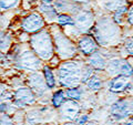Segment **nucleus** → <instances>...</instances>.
Wrapping results in <instances>:
<instances>
[{"mask_svg": "<svg viewBox=\"0 0 133 125\" xmlns=\"http://www.w3.org/2000/svg\"><path fill=\"white\" fill-rule=\"evenodd\" d=\"M84 125H97L95 123H92V122H88L87 124H84Z\"/></svg>", "mask_w": 133, "mask_h": 125, "instance_id": "obj_37", "label": "nucleus"}, {"mask_svg": "<svg viewBox=\"0 0 133 125\" xmlns=\"http://www.w3.org/2000/svg\"><path fill=\"white\" fill-rule=\"evenodd\" d=\"M30 43L33 52L42 60H50L53 55V42L50 32L42 29L33 33L30 38Z\"/></svg>", "mask_w": 133, "mask_h": 125, "instance_id": "obj_2", "label": "nucleus"}, {"mask_svg": "<svg viewBox=\"0 0 133 125\" xmlns=\"http://www.w3.org/2000/svg\"><path fill=\"white\" fill-rule=\"evenodd\" d=\"M123 63L122 60H120L119 58H113V59L109 60V62L107 63V71L111 77L114 75H120V69Z\"/></svg>", "mask_w": 133, "mask_h": 125, "instance_id": "obj_15", "label": "nucleus"}, {"mask_svg": "<svg viewBox=\"0 0 133 125\" xmlns=\"http://www.w3.org/2000/svg\"><path fill=\"white\" fill-rule=\"evenodd\" d=\"M87 85H88V87L91 91H95L97 92V91H99L102 87V81L97 75H92L90 78V80L87 82Z\"/></svg>", "mask_w": 133, "mask_h": 125, "instance_id": "obj_22", "label": "nucleus"}, {"mask_svg": "<svg viewBox=\"0 0 133 125\" xmlns=\"http://www.w3.org/2000/svg\"><path fill=\"white\" fill-rule=\"evenodd\" d=\"M1 125H15L14 120H12L7 113L1 114Z\"/></svg>", "mask_w": 133, "mask_h": 125, "instance_id": "obj_30", "label": "nucleus"}, {"mask_svg": "<svg viewBox=\"0 0 133 125\" xmlns=\"http://www.w3.org/2000/svg\"><path fill=\"white\" fill-rule=\"evenodd\" d=\"M11 43V37L8 34H1V51H7Z\"/></svg>", "mask_w": 133, "mask_h": 125, "instance_id": "obj_28", "label": "nucleus"}, {"mask_svg": "<svg viewBox=\"0 0 133 125\" xmlns=\"http://www.w3.org/2000/svg\"><path fill=\"white\" fill-rule=\"evenodd\" d=\"M110 114L116 120H123L132 115V102L128 100H118L111 105Z\"/></svg>", "mask_w": 133, "mask_h": 125, "instance_id": "obj_6", "label": "nucleus"}, {"mask_svg": "<svg viewBox=\"0 0 133 125\" xmlns=\"http://www.w3.org/2000/svg\"><path fill=\"white\" fill-rule=\"evenodd\" d=\"M93 75V72H92V68H91L90 65H88V66H84L83 68V73H82V81L81 82H83V83H87L89 80H90V78Z\"/></svg>", "mask_w": 133, "mask_h": 125, "instance_id": "obj_29", "label": "nucleus"}, {"mask_svg": "<svg viewBox=\"0 0 133 125\" xmlns=\"http://www.w3.org/2000/svg\"><path fill=\"white\" fill-rule=\"evenodd\" d=\"M79 112H80V105L74 100H68V101H65L60 109L61 116L69 121L77 120Z\"/></svg>", "mask_w": 133, "mask_h": 125, "instance_id": "obj_11", "label": "nucleus"}, {"mask_svg": "<svg viewBox=\"0 0 133 125\" xmlns=\"http://www.w3.org/2000/svg\"><path fill=\"white\" fill-rule=\"evenodd\" d=\"M43 77H44L45 82H47L48 87H50V89L55 87V85H56V79H55V75H53L52 70L50 69L48 65H45L43 68Z\"/></svg>", "mask_w": 133, "mask_h": 125, "instance_id": "obj_19", "label": "nucleus"}, {"mask_svg": "<svg viewBox=\"0 0 133 125\" xmlns=\"http://www.w3.org/2000/svg\"><path fill=\"white\" fill-rule=\"evenodd\" d=\"M130 87V81L129 78L123 75H118L113 78L109 83V90L112 93H120L122 91Z\"/></svg>", "mask_w": 133, "mask_h": 125, "instance_id": "obj_13", "label": "nucleus"}, {"mask_svg": "<svg viewBox=\"0 0 133 125\" xmlns=\"http://www.w3.org/2000/svg\"><path fill=\"white\" fill-rule=\"evenodd\" d=\"M53 7L57 11H72L73 10V5L68 3L65 0H55L53 2Z\"/></svg>", "mask_w": 133, "mask_h": 125, "instance_id": "obj_21", "label": "nucleus"}, {"mask_svg": "<svg viewBox=\"0 0 133 125\" xmlns=\"http://www.w3.org/2000/svg\"><path fill=\"white\" fill-rule=\"evenodd\" d=\"M88 115H81V116H78V119L76 120V122L78 125H84L88 123Z\"/></svg>", "mask_w": 133, "mask_h": 125, "instance_id": "obj_32", "label": "nucleus"}, {"mask_svg": "<svg viewBox=\"0 0 133 125\" xmlns=\"http://www.w3.org/2000/svg\"><path fill=\"white\" fill-rule=\"evenodd\" d=\"M128 12H129V9H128V7L124 5L122 7H120L118 10L114 11V17H113V21L116 23V24H120V23H122V19H123V17L128 15Z\"/></svg>", "mask_w": 133, "mask_h": 125, "instance_id": "obj_23", "label": "nucleus"}, {"mask_svg": "<svg viewBox=\"0 0 133 125\" xmlns=\"http://www.w3.org/2000/svg\"><path fill=\"white\" fill-rule=\"evenodd\" d=\"M131 82H132V83H133V78H132V81H131Z\"/></svg>", "mask_w": 133, "mask_h": 125, "instance_id": "obj_41", "label": "nucleus"}, {"mask_svg": "<svg viewBox=\"0 0 133 125\" xmlns=\"http://www.w3.org/2000/svg\"><path fill=\"white\" fill-rule=\"evenodd\" d=\"M65 101H66L65 93H64V91H62V90L57 91L52 96V104H53V106H56V107H61Z\"/></svg>", "mask_w": 133, "mask_h": 125, "instance_id": "obj_20", "label": "nucleus"}, {"mask_svg": "<svg viewBox=\"0 0 133 125\" xmlns=\"http://www.w3.org/2000/svg\"><path fill=\"white\" fill-rule=\"evenodd\" d=\"M74 22H76L77 27L79 29H81L82 31L89 30L92 27V24L94 22V17L93 12L90 10H81L74 17Z\"/></svg>", "mask_w": 133, "mask_h": 125, "instance_id": "obj_10", "label": "nucleus"}, {"mask_svg": "<svg viewBox=\"0 0 133 125\" xmlns=\"http://www.w3.org/2000/svg\"><path fill=\"white\" fill-rule=\"evenodd\" d=\"M63 125H76V124H73V123H65V124H63Z\"/></svg>", "mask_w": 133, "mask_h": 125, "instance_id": "obj_38", "label": "nucleus"}, {"mask_svg": "<svg viewBox=\"0 0 133 125\" xmlns=\"http://www.w3.org/2000/svg\"><path fill=\"white\" fill-rule=\"evenodd\" d=\"M41 2H42L43 5H49V6H51V5H53L55 0H41Z\"/></svg>", "mask_w": 133, "mask_h": 125, "instance_id": "obj_34", "label": "nucleus"}, {"mask_svg": "<svg viewBox=\"0 0 133 125\" xmlns=\"http://www.w3.org/2000/svg\"><path fill=\"white\" fill-rule=\"evenodd\" d=\"M53 40H55L56 50L61 59L68 60L76 55L77 47L73 44L72 41L69 38H66L60 30L55 31V33H53Z\"/></svg>", "mask_w": 133, "mask_h": 125, "instance_id": "obj_3", "label": "nucleus"}, {"mask_svg": "<svg viewBox=\"0 0 133 125\" xmlns=\"http://www.w3.org/2000/svg\"><path fill=\"white\" fill-rule=\"evenodd\" d=\"M124 48H125L127 52L130 55H133V39H128L125 44H124Z\"/></svg>", "mask_w": 133, "mask_h": 125, "instance_id": "obj_31", "label": "nucleus"}, {"mask_svg": "<svg viewBox=\"0 0 133 125\" xmlns=\"http://www.w3.org/2000/svg\"><path fill=\"white\" fill-rule=\"evenodd\" d=\"M88 62H89V65L94 70L102 71V70L107 69L105 60L103 59V57L100 55L98 52H94L93 54H91L89 57V59H88Z\"/></svg>", "mask_w": 133, "mask_h": 125, "instance_id": "obj_14", "label": "nucleus"}, {"mask_svg": "<svg viewBox=\"0 0 133 125\" xmlns=\"http://www.w3.org/2000/svg\"><path fill=\"white\" fill-rule=\"evenodd\" d=\"M22 29L26 32H30V33H36L40 30H42L44 27V19L41 17L39 13H33L29 15L22 20L21 23Z\"/></svg>", "mask_w": 133, "mask_h": 125, "instance_id": "obj_8", "label": "nucleus"}, {"mask_svg": "<svg viewBox=\"0 0 133 125\" xmlns=\"http://www.w3.org/2000/svg\"><path fill=\"white\" fill-rule=\"evenodd\" d=\"M43 112L44 110H32L27 114V123L31 125L39 124L40 122H42L43 120Z\"/></svg>", "mask_w": 133, "mask_h": 125, "instance_id": "obj_16", "label": "nucleus"}, {"mask_svg": "<svg viewBox=\"0 0 133 125\" xmlns=\"http://www.w3.org/2000/svg\"><path fill=\"white\" fill-rule=\"evenodd\" d=\"M57 22L61 24V26H73V24H76L74 19L72 17H70L69 15H65V13H61L58 16Z\"/></svg>", "mask_w": 133, "mask_h": 125, "instance_id": "obj_24", "label": "nucleus"}, {"mask_svg": "<svg viewBox=\"0 0 133 125\" xmlns=\"http://www.w3.org/2000/svg\"><path fill=\"white\" fill-rule=\"evenodd\" d=\"M120 75H123L127 78L133 77V66L128 61H123L121 69H120Z\"/></svg>", "mask_w": 133, "mask_h": 125, "instance_id": "obj_25", "label": "nucleus"}, {"mask_svg": "<svg viewBox=\"0 0 133 125\" xmlns=\"http://www.w3.org/2000/svg\"><path fill=\"white\" fill-rule=\"evenodd\" d=\"M78 48L79 50L83 53L84 55H91L97 51L98 44L95 40L90 36H84L79 40L78 42Z\"/></svg>", "mask_w": 133, "mask_h": 125, "instance_id": "obj_12", "label": "nucleus"}, {"mask_svg": "<svg viewBox=\"0 0 133 125\" xmlns=\"http://www.w3.org/2000/svg\"><path fill=\"white\" fill-rule=\"evenodd\" d=\"M114 23L115 22L112 20H101L98 23V26L95 27V38L99 40L100 43L108 44L112 39L115 38L119 29Z\"/></svg>", "mask_w": 133, "mask_h": 125, "instance_id": "obj_4", "label": "nucleus"}, {"mask_svg": "<svg viewBox=\"0 0 133 125\" xmlns=\"http://www.w3.org/2000/svg\"><path fill=\"white\" fill-rule=\"evenodd\" d=\"M14 94H15L14 104L19 109H22V107L27 105H31V104L36 102L35 93L32 92L30 87H20Z\"/></svg>", "mask_w": 133, "mask_h": 125, "instance_id": "obj_7", "label": "nucleus"}, {"mask_svg": "<svg viewBox=\"0 0 133 125\" xmlns=\"http://www.w3.org/2000/svg\"><path fill=\"white\" fill-rule=\"evenodd\" d=\"M20 0H1L0 2V7H1V10L5 11L8 9H11V8H15L18 6Z\"/></svg>", "mask_w": 133, "mask_h": 125, "instance_id": "obj_27", "label": "nucleus"}, {"mask_svg": "<svg viewBox=\"0 0 133 125\" xmlns=\"http://www.w3.org/2000/svg\"><path fill=\"white\" fill-rule=\"evenodd\" d=\"M125 0H101V6L103 8H105L107 10H112L116 11L120 7L124 6Z\"/></svg>", "mask_w": 133, "mask_h": 125, "instance_id": "obj_17", "label": "nucleus"}, {"mask_svg": "<svg viewBox=\"0 0 133 125\" xmlns=\"http://www.w3.org/2000/svg\"><path fill=\"white\" fill-rule=\"evenodd\" d=\"M132 115H133V102H132Z\"/></svg>", "mask_w": 133, "mask_h": 125, "instance_id": "obj_39", "label": "nucleus"}, {"mask_svg": "<svg viewBox=\"0 0 133 125\" xmlns=\"http://www.w3.org/2000/svg\"><path fill=\"white\" fill-rule=\"evenodd\" d=\"M127 1H133V0H127Z\"/></svg>", "mask_w": 133, "mask_h": 125, "instance_id": "obj_40", "label": "nucleus"}, {"mask_svg": "<svg viewBox=\"0 0 133 125\" xmlns=\"http://www.w3.org/2000/svg\"><path fill=\"white\" fill-rule=\"evenodd\" d=\"M123 125H133V119H131L129 122H127L125 124H123Z\"/></svg>", "mask_w": 133, "mask_h": 125, "instance_id": "obj_36", "label": "nucleus"}, {"mask_svg": "<svg viewBox=\"0 0 133 125\" xmlns=\"http://www.w3.org/2000/svg\"><path fill=\"white\" fill-rule=\"evenodd\" d=\"M66 95L68 98H70L71 100H74V101H78L82 98V91L79 89V87H70V89L66 91Z\"/></svg>", "mask_w": 133, "mask_h": 125, "instance_id": "obj_26", "label": "nucleus"}, {"mask_svg": "<svg viewBox=\"0 0 133 125\" xmlns=\"http://www.w3.org/2000/svg\"><path fill=\"white\" fill-rule=\"evenodd\" d=\"M127 21L133 26V7H131L130 9H129V12L127 15Z\"/></svg>", "mask_w": 133, "mask_h": 125, "instance_id": "obj_33", "label": "nucleus"}, {"mask_svg": "<svg viewBox=\"0 0 133 125\" xmlns=\"http://www.w3.org/2000/svg\"><path fill=\"white\" fill-rule=\"evenodd\" d=\"M39 10L42 12V13L47 17L48 20H53V19H58V11L55 9V7H53V5L51 6H49V5H41L40 8H39Z\"/></svg>", "mask_w": 133, "mask_h": 125, "instance_id": "obj_18", "label": "nucleus"}, {"mask_svg": "<svg viewBox=\"0 0 133 125\" xmlns=\"http://www.w3.org/2000/svg\"><path fill=\"white\" fill-rule=\"evenodd\" d=\"M28 85L32 90V92L37 94L38 96L43 95L48 89V85H47V82H45L44 78L38 72L30 74V77L28 79Z\"/></svg>", "mask_w": 133, "mask_h": 125, "instance_id": "obj_9", "label": "nucleus"}, {"mask_svg": "<svg viewBox=\"0 0 133 125\" xmlns=\"http://www.w3.org/2000/svg\"><path fill=\"white\" fill-rule=\"evenodd\" d=\"M83 66L76 61H65L58 70V78L62 86L76 87L82 81Z\"/></svg>", "mask_w": 133, "mask_h": 125, "instance_id": "obj_1", "label": "nucleus"}, {"mask_svg": "<svg viewBox=\"0 0 133 125\" xmlns=\"http://www.w3.org/2000/svg\"><path fill=\"white\" fill-rule=\"evenodd\" d=\"M18 65L24 70L38 71L41 68V61L40 58L35 52L27 50V51L20 53L18 58Z\"/></svg>", "mask_w": 133, "mask_h": 125, "instance_id": "obj_5", "label": "nucleus"}, {"mask_svg": "<svg viewBox=\"0 0 133 125\" xmlns=\"http://www.w3.org/2000/svg\"><path fill=\"white\" fill-rule=\"evenodd\" d=\"M74 2H79V3H87V2H89L90 0H73Z\"/></svg>", "mask_w": 133, "mask_h": 125, "instance_id": "obj_35", "label": "nucleus"}]
</instances>
